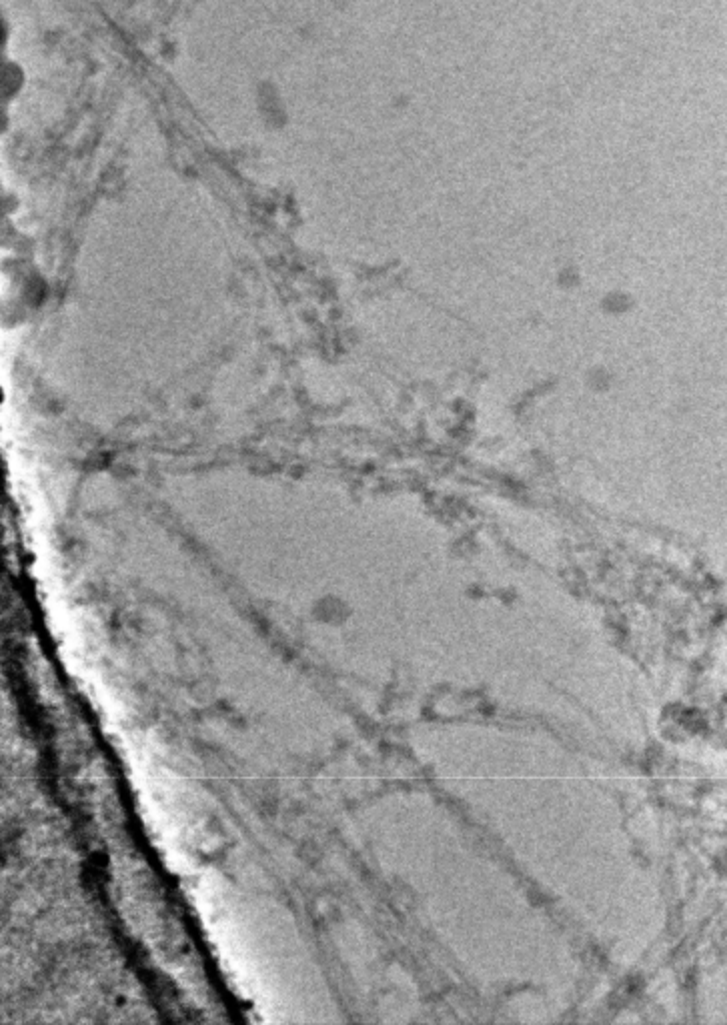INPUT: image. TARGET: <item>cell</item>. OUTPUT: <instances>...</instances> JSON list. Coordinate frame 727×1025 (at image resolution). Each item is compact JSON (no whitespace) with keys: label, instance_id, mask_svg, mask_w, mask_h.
Returning a JSON list of instances; mask_svg holds the SVG:
<instances>
[{"label":"cell","instance_id":"cell-1","mask_svg":"<svg viewBox=\"0 0 727 1025\" xmlns=\"http://www.w3.org/2000/svg\"><path fill=\"white\" fill-rule=\"evenodd\" d=\"M627 295H607V305H609V311L613 313H625L627 311Z\"/></svg>","mask_w":727,"mask_h":1025}]
</instances>
